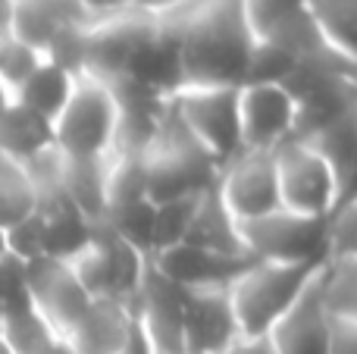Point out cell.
I'll return each instance as SVG.
<instances>
[{
    "label": "cell",
    "mask_w": 357,
    "mask_h": 354,
    "mask_svg": "<svg viewBox=\"0 0 357 354\" xmlns=\"http://www.w3.org/2000/svg\"><path fill=\"white\" fill-rule=\"evenodd\" d=\"M178 29L182 88H241L254 54L245 0H204Z\"/></svg>",
    "instance_id": "cell-1"
},
{
    "label": "cell",
    "mask_w": 357,
    "mask_h": 354,
    "mask_svg": "<svg viewBox=\"0 0 357 354\" xmlns=\"http://www.w3.org/2000/svg\"><path fill=\"white\" fill-rule=\"evenodd\" d=\"M326 263H264L254 261L229 286V301L238 332L270 336V330L291 311Z\"/></svg>",
    "instance_id": "cell-2"
},
{
    "label": "cell",
    "mask_w": 357,
    "mask_h": 354,
    "mask_svg": "<svg viewBox=\"0 0 357 354\" xmlns=\"http://www.w3.org/2000/svg\"><path fill=\"white\" fill-rule=\"evenodd\" d=\"M119 100L107 82L79 75L63 113L54 119V151L66 160H104L116 148Z\"/></svg>",
    "instance_id": "cell-3"
},
{
    "label": "cell",
    "mask_w": 357,
    "mask_h": 354,
    "mask_svg": "<svg viewBox=\"0 0 357 354\" xmlns=\"http://www.w3.org/2000/svg\"><path fill=\"white\" fill-rule=\"evenodd\" d=\"M238 245L251 261L264 263H326L329 217H304L285 207L257 220L235 223Z\"/></svg>",
    "instance_id": "cell-4"
},
{
    "label": "cell",
    "mask_w": 357,
    "mask_h": 354,
    "mask_svg": "<svg viewBox=\"0 0 357 354\" xmlns=\"http://www.w3.org/2000/svg\"><path fill=\"white\" fill-rule=\"evenodd\" d=\"M169 113L216 167L241 154L238 88H178Z\"/></svg>",
    "instance_id": "cell-5"
},
{
    "label": "cell",
    "mask_w": 357,
    "mask_h": 354,
    "mask_svg": "<svg viewBox=\"0 0 357 354\" xmlns=\"http://www.w3.org/2000/svg\"><path fill=\"white\" fill-rule=\"evenodd\" d=\"M279 204L304 217H329L339 204L342 182L335 167L307 138H291L273 151Z\"/></svg>",
    "instance_id": "cell-6"
},
{
    "label": "cell",
    "mask_w": 357,
    "mask_h": 354,
    "mask_svg": "<svg viewBox=\"0 0 357 354\" xmlns=\"http://www.w3.org/2000/svg\"><path fill=\"white\" fill-rule=\"evenodd\" d=\"M216 198L235 223L279 210V182L273 151H241L216 173Z\"/></svg>",
    "instance_id": "cell-7"
},
{
    "label": "cell",
    "mask_w": 357,
    "mask_h": 354,
    "mask_svg": "<svg viewBox=\"0 0 357 354\" xmlns=\"http://www.w3.org/2000/svg\"><path fill=\"white\" fill-rule=\"evenodd\" d=\"M241 151H276L298 138V104L285 85L238 88Z\"/></svg>",
    "instance_id": "cell-8"
},
{
    "label": "cell",
    "mask_w": 357,
    "mask_h": 354,
    "mask_svg": "<svg viewBox=\"0 0 357 354\" xmlns=\"http://www.w3.org/2000/svg\"><path fill=\"white\" fill-rule=\"evenodd\" d=\"M151 263L163 279H169L182 292H204V288H229L254 261L245 254H222L204 245L182 242L151 254Z\"/></svg>",
    "instance_id": "cell-9"
},
{
    "label": "cell",
    "mask_w": 357,
    "mask_h": 354,
    "mask_svg": "<svg viewBox=\"0 0 357 354\" xmlns=\"http://www.w3.org/2000/svg\"><path fill=\"white\" fill-rule=\"evenodd\" d=\"M29 295L35 311L47 320L50 330L60 339H66V332L79 323L82 314L91 305V295L85 292L73 267L50 261V257L29 263Z\"/></svg>",
    "instance_id": "cell-10"
},
{
    "label": "cell",
    "mask_w": 357,
    "mask_h": 354,
    "mask_svg": "<svg viewBox=\"0 0 357 354\" xmlns=\"http://www.w3.org/2000/svg\"><path fill=\"white\" fill-rule=\"evenodd\" d=\"M132 311L142 320L157 354H182V320H185V292L163 279L148 257L142 286L132 298Z\"/></svg>",
    "instance_id": "cell-11"
},
{
    "label": "cell",
    "mask_w": 357,
    "mask_h": 354,
    "mask_svg": "<svg viewBox=\"0 0 357 354\" xmlns=\"http://www.w3.org/2000/svg\"><path fill=\"white\" fill-rule=\"evenodd\" d=\"M238 339L229 288L185 292L182 354H220Z\"/></svg>",
    "instance_id": "cell-12"
},
{
    "label": "cell",
    "mask_w": 357,
    "mask_h": 354,
    "mask_svg": "<svg viewBox=\"0 0 357 354\" xmlns=\"http://www.w3.org/2000/svg\"><path fill=\"white\" fill-rule=\"evenodd\" d=\"M329 311L323 301V270L291 311L270 330L276 354H329Z\"/></svg>",
    "instance_id": "cell-13"
},
{
    "label": "cell",
    "mask_w": 357,
    "mask_h": 354,
    "mask_svg": "<svg viewBox=\"0 0 357 354\" xmlns=\"http://www.w3.org/2000/svg\"><path fill=\"white\" fill-rule=\"evenodd\" d=\"M132 323V301L91 298L82 320L66 332L75 354H119Z\"/></svg>",
    "instance_id": "cell-14"
},
{
    "label": "cell",
    "mask_w": 357,
    "mask_h": 354,
    "mask_svg": "<svg viewBox=\"0 0 357 354\" xmlns=\"http://www.w3.org/2000/svg\"><path fill=\"white\" fill-rule=\"evenodd\" d=\"M50 148H54V125L10 98V104L0 113V154L25 167Z\"/></svg>",
    "instance_id": "cell-15"
},
{
    "label": "cell",
    "mask_w": 357,
    "mask_h": 354,
    "mask_svg": "<svg viewBox=\"0 0 357 354\" xmlns=\"http://www.w3.org/2000/svg\"><path fill=\"white\" fill-rule=\"evenodd\" d=\"M75 79H79V75H73L69 69L56 66V63H50V60H41L35 66V72L13 91V100L54 125V119L63 113L69 94H73Z\"/></svg>",
    "instance_id": "cell-16"
},
{
    "label": "cell",
    "mask_w": 357,
    "mask_h": 354,
    "mask_svg": "<svg viewBox=\"0 0 357 354\" xmlns=\"http://www.w3.org/2000/svg\"><path fill=\"white\" fill-rule=\"evenodd\" d=\"M41 217H44V257L60 263H73L91 245L94 232H98V223L82 217L69 201L41 210Z\"/></svg>",
    "instance_id": "cell-17"
},
{
    "label": "cell",
    "mask_w": 357,
    "mask_h": 354,
    "mask_svg": "<svg viewBox=\"0 0 357 354\" xmlns=\"http://www.w3.org/2000/svg\"><path fill=\"white\" fill-rule=\"evenodd\" d=\"M307 16L320 41L357 69V0H307Z\"/></svg>",
    "instance_id": "cell-18"
},
{
    "label": "cell",
    "mask_w": 357,
    "mask_h": 354,
    "mask_svg": "<svg viewBox=\"0 0 357 354\" xmlns=\"http://www.w3.org/2000/svg\"><path fill=\"white\" fill-rule=\"evenodd\" d=\"M185 242L204 245V248L222 251V254H245V251H241V245H238L235 220L229 217V210L220 204V198H216V188H210V192L201 194V204H197L195 223H191L188 238H185Z\"/></svg>",
    "instance_id": "cell-19"
},
{
    "label": "cell",
    "mask_w": 357,
    "mask_h": 354,
    "mask_svg": "<svg viewBox=\"0 0 357 354\" xmlns=\"http://www.w3.org/2000/svg\"><path fill=\"white\" fill-rule=\"evenodd\" d=\"M0 339L13 348V354H44L54 339H60L50 323L35 311V305H19L3 311V323H0Z\"/></svg>",
    "instance_id": "cell-20"
},
{
    "label": "cell",
    "mask_w": 357,
    "mask_h": 354,
    "mask_svg": "<svg viewBox=\"0 0 357 354\" xmlns=\"http://www.w3.org/2000/svg\"><path fill=\"white\" fill-rule=\"evenodd\" d=\"M38 210L35 185L22 163L0 154V226H13Z\"/></svg>",
    "instance_id": "cell-21"
},
{
    "label": "cell",
    "mask_w": 357,
    "mask_h": 354,
    "mask_svg": "<svg viewBox=\"0 0 357 354\" xmlns=\"http://www.w3.org/2000/svg\"><path fill=\"white\" fill-rule=\"evenodd\" d=\"M197 204H201V194H185V198H169V201H160V204H157L154 251H151V254H157V251H163V248H173V245H182L185 238H188Z\"/></svg>",
    "instance_id": "cell-22"
},
{
    "label": "cell",
    "mask_w": 357,
    "mask_h": 354,
    "mask_svg": "<svg viewBox=\"0 0 357 354\" xmlns=\"http://www.w3.org/2000/svg\"><path fill=\"white\" fill-rule=\"evenodd\" d=\"M323 301L333 317L357 320V261H326Z\"/></svg>",
    "instance_id": "cell-23"
},
{
    "label": "cell",
    "mask_w": 357,
    "mask_h": 354,
    "mask_svg": "<svg viewBox=\"0 0 357 354\" xmlns=\"http://www.w3.org/2000/svg\"><path fill=\"white\" fill-rule=\"evenodd\" d=\"M245 16L254 38H270L307 16V0H245Z\"/></svg>",
    "instance_id": "cell-24"
},
{
    "label": "cell",
    "mask_w": 357,
    "mask_h": 354,
    "mask_svg": "<svg viewBox=\"0 0 357 354\" xmlns=\"http://www.w3.org/2000/svg\"><path fill=\"white\" fill-rule=\"evenodd\" d=\"M329 261H357V198L329 213Z\"/></svg>",
    "instance_id": "cell-25"
},
{
    "label": "cell",
    "mask_w": 357,
    "mask_h": 354,
    "mask_svg": "<svg viewBox=\"0 0 357 354\" xmlns=\"http://www.w3.org/2000/svg\"><path fill=\"white\" fill-rule=\"evenodd\" d=\"M41 60H44L41 50L29 47V44L16 41V38L10 35L3 54H0V85H3V91L13 98V91H16V88L22 85L31 72H35V66Z\"/></svg>",
    "instance_id": "cell-26"
},
{
    "label": "cell",
    "mask_w": 357,
    "mask_h": 354,
    "mask_svg": "<svg viewBox=\"0 0 357 354\" xmlns=\"http://www.w3.org/2000/svg\"><path fill=\"white\" fill-rule=\"evenodd\" d=\"M6 251L16 254L19 261L31 263V261H41L44 257V217L41 210L29 213L25 220L19 223L6 226Z\"/></svg>",
    "instance_id": "cell-27"
},
{
    "label": "cell",
    "mask_w": 357,
    "mask_h": 354,
    "mask_svg": "<svg viewBox=\"0 0 357 354\" xmlns=\"http://www.w3.org/2000/svg\"><path fill=\"white\" fill-rule=\"evenodd\" d=\"M0 301H3V311L19 305H29V263L19 261L16 254L6 251V257L0 261Z\"/></svg>",
    "instance_id": "cell-28"
},
{
    "label": "cell",
    "mask_w": 357,
    "mask_h": 354,
    "mask_svg": "<svg viewBox=\"0 0 357 354\" xmlns=\"http://www.w3.org/2000/svg\"><path fill=\"white\" fill-rule=\"evenodd\" d=\"M329 354H357V320H329Z\"/></svg>",
    "instance_id": "cell-29"
},
{
    "label": "cell",
    "mask_w": 357,
    "mask_h": 354,
    "mask_svg": "<svg viewBox=\"0 0 357 354\" xmlns=\"http://www.w3.org/2000/svg\"><path fill=\"white\" fill-rule=\"evenodd\" d=\"M73 3L79 6V13L88 22L110 19V16H119V13L129 10V0H73Z\"/></svg>",
    "instance_id": "cell-30"
},
{
    "label": "cell",
    "mask_w": 357,
    "mask_h": 354,
    "mask_svg": "<svg viewBox=\"0 0 357 354\" xmlns=\"http://www.w3.org/2000/svg\"><path fill=\"white\" fill-rule=\"evenodd\" d=\"M191 0H129V10L132 13H142V16H151V19H167L169 13L182 10L188 6Z\"/></svg>",
    "instance_id": "cell-31"
},
{
    "label": "cell",
    "mask_w": 357,
    "mask_h": 354,
    "mask_svg": "<svg viewBox=\"0 0 357 354\" xmlns=\"http://www.w3.org/2000/svg\"><path fill=\"white\" fill-rule=\"evenodd\" d=\"M220 354H276V351H273L270 336H245V332H238V339Z\"/></svg>",
    "instance_id": "cell-32"
},
{
    "label": "cell",
    "mask_w": 357,
    "mask_h": 354,
    "mask_svg": "<svg viewBox=\"0 0 357 354\" xmlns=\"http://www.w3.org/2000/svg\"><path fill=\"white\" fill-rule=\"evenodd\" d=\"M44 354H75V351L69 348L66 339H54V342H50L47 348H44Z\"/></svg>",
    "instance_id": "cell-33"
},
{
    "label": "cell",
    "mask_w": 357,
    "mask_h": 354,
    "mask_svg": "<svg viewBox=\"0 0 357 354\" xmlns=\"http://www.w3.org/2000/svg\"><path fill=\"white\" fill-rule=\"evenodd\" d=\"M6 257V232H3V226H0V261Z\"/></svg>",
    "instance_id": "cell-34"
},
{
    "label": "cell",
    "mask_w": 357,
    "mask_h": 354,
    "mask_svg": "<svg viewBox=\"0 0 357 354\" xmlns=\"http://www.w3.org/2000/svg\"><path fill=\"white\" fill-rule=\"evenodd\" d=\"M6 104H10V94L3 91V85H0V113H3V107H6Z\"/></svg>",
    "instance_id": "cell-35"
},
{
    "label": "cell",
    "mask_w": 357,
    "mask_h": 354,
    "mask_svg": "<svg viewBox=\"0 0 357 354\" xmlns=\"http://www.w3.org/2000/svg\"><path fill=\"white\" fill-rule=\"evenodd\" d=\"M0 354H13V348H10V345H6V342H3V339H0Z\"/></svg>",
    "instance_id": "cell-36"
},
{
    "label": "cell",
    "mask_w": 357,
    "mask_h": 354,
    "mask_svg": "<svg viewBox=\"0 0 357 354\" xmlns=\"http://www.w3.org/2000/svg\"><path fill=\"white\" fill-rule=\"evenodd\" d=\"M0 323H3V301H0Z\"/></svg>",
    "instance_id": "cell-37"
}]
</instances>
